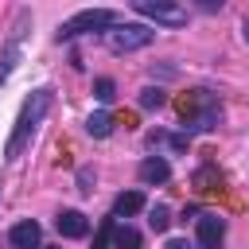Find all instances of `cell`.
<instances>
[{
  "label": "cell",
  "mask_w": 249,
  "mask_h": 249,
  "mask_svg": "<svg viewBox=\"0 0 249 249\" xmlns=\"http://www.w3.org/2000/svg\"><path fill=\"white\" fill-rule=\"evenodd\" d=\"M51 101H54V93L43 86V89H31V97L23 101V109H19V117H16V128H12V136H8V148H4V160L12 163V160H19V152L31 144V136H35V128L43 124V117L51 113Z\"/></svg>",
  "instance_id": "obj_1"
},
{
  "label": "cell",
  "mask_w": 249,
  "mask_h": 249,
  "mask_svg": "<svg viewBox=\"0 0 249 249\" xmlns=\"http://www.w3.org/2000/svg\"><path fill=\"white\" fill-rule=\"evenodd\" d=\"M121 23V16L113 8H82L78 16H70L62 27H58V43H70L78 35H105Z\"/></svg>",
  "instance_id": "obj_2"
},
{
  "label": "cell",
  "mask_w": 249,
  "mask_h": 249,
  "mask_svg": "<svg viewBox=\"0 0 249 249\" xmlns=\"http://www.w3.org/2000/svg\"><path fill=\"white\" fill-rule=\"evenodd\" d=\"M179 109H183V121H187V136H191V132H210V128L222 121V105H218V97H214L210 89L187 93Z\"/></svg>",
  "instance_id": "obj_3"
},
{
  "label": "cell",
  "mask_w": 249,
  "mask_h": 249,
  "mask_svg": "<svg viewBox=\"0 0 249 249\" xmlns=\"http://www.w3.org/2000/svg\"><path fill=\"white\" fill-rule=\"evenodd\" d=\"M156 39V31L148 23H117L113 31H105V43L113 54H128V51H140Z\"/></svg>",
  "instance_id": "obj_4"
},
{
  "label": "cell",
  "mask_w": 249,
  "mask_h": 249,
  "mask_svg": "<svg viewBox=\"0 0 249 249\" xmlns=\"http://www.w3.org/2000/svg\"><path fill=\"white\" fill-rule=\"evenodd\" d=\"M132 12L152 19V23H163V27H183L187 23V8L183 4H167V0H136Z\"/></svg>",
  "instance_id": "obj_5"
},
{
  "label": "cell",
  "mask_w": 249,
  "mask_h": 249,
  "mask_svg": "<svg viewBox=\"0 0 249 249\" xmlns=\"http://www.w3.org/2000/svg\"><path fill=\"white\" fill-rule=\"evenodd\" d=\"M222 241H226V218H218V214H198V245L202 249H222Z\"/></svg>",
  "instance_id": "obj_6"
},
{
  "label": "cell",
  "mask_w": 249,
  "mask_h": 249,
  "mask_svg": "<svg viewBox=\"0 0 249 249\" xmlns=\"http://www.w3.org/2000/svg\"><path fill=\"white\" fill-rule=\"evenodd\" d=\"M8 241H12L16 249H39V245H43V226H39V222H31V218H23V222H16V226H12Z\"/></svg>",
  "instance_id": "obj_7"
},
{
  "label": "cell",
  "mask_w": 249,
  "mask_h": 249,
  "mask_svg": "<svg viewBox=\"0 0 249 249\" xmlns=\"http://www.w3.org/2000/svg\"><path fill=\"white\" fill-rule=\"evenodd\" d=\"M140 183H148V187H156V183H167L171 179V163L163 160V156H148L144 163H140Z\"/></svg>",
  "instance_id": "obj_8"
},
{
  "label": "cell",
  "mask_w": 249,
  "mask_h": 249,
  "mask_svg": "<svg viewBox=\"0 0 249 249\" xmlns=\"http://www.w3.org/2000/svg\"><path fill=\"white\" fill-rule=\"evenodd\" d=\"M54 226H58V233H62V237H70V241H78V237H86V233H89V222H86V214H82V210H62Z\"/></svg>",
  "instance_id": "obj_9"
},
{
  "label": "cell",
  "mask_w": 249,
  "mask_h": 249,
  "mask_svg": "<svg viewBox=\"0 0 249 249\" xmlns=\"http://www.w3.org/2000/svg\"><path fill=\"white\" fill-rule=\"evenodd\" d=\"M144 210V195L140 191H121L117 198H113V218H132V214H140Z\"/></svg>",
  "instance_id": "obj_10"
},
{
  "label": "cell",
  "mask_w": 249,
  "mask_h": 249,
  "mask_svg": "<svg viewBox=\"0 0 249 249\" xmlns=\"http://www.w3.org/2000/svg\"><path fill=\"white\" fill-rule=\"evenodd\" d=\"M109 241H113V249H144V241H140V233L124 222V226H117L113 222V230H109Z\"/></svg>",
  "instance_id": "obj_11"
},
{
  "label": "cell",
  "mask_w": 249,
  "mask_h": 249,
  "mask_svg": "<svg viewBox=\"0 0 249 249\" xmlns=\"http://www.w3.org/2000/svg\"><path fill=\"white\" fill-rule=\"evenodd\" d=\"M86 132H89V136H97V140H101V136H109V132H113V113H105V109L89 113V117H86Z\"/></svg>",
  "instance_id": "obj_12"
},
{
  "label": "cell",
  "mask_w": 249,
  "mask_h": 249,
  "mask_svg": "<svg viewBox=\"0 0 249 249\" xmlns=\"http://www.w3.org/2000/svg\"><path fill=\"white\" fill-rule=\"evenodd\" d=\"M163 105H167L163 86H144L140 89V109H163Z\"/></svg>",
  "instance_id": "obj_13"
},
{
  "label": "cell",
  "mask_w": 249,
  "mask_h": 249,
  "mask_svg": "<svg viewBox=\"0 0 249 249\" xmlns=\"http://www.w3.org/2000/svg\"><path fill=\"white\" fill-rule=\"evenodd\" d=\"M148 226H152V230H156V233H163V230H167V226H171V210H167V206H163V202H156V206H152V210H148Z\"/></svg>",
  "instance_id": "obj_14"
},
{
  "label": "cell",
  "mask_w": 249,
  "mask_h": 249,
  "mask_svg": "<svg viewBox=\"0 0 249 249\" xmlns=\"http://www.w3.org/2000/svg\"><path fill=\"white\" fill-rule=\"evenodd\" d=\"M93 97H97L101 105H109V101L117 97V86H113V78H97V82H93Z\"/></svg>",
  "instance_id": "obj_15"
},
{
  "label": "cell",
  "mask_w": 249,
  "mask_h": 249,
  "mask_svg": "<svg viewBox=\"0 0 249 249\" xmlns=\"http://www.w3.org/2000/svg\"><path fill=\"white\" fill-rule=\"evenodd\" d=\"M93 179H97V171H93V167H78V191H82V195H89V191H93Z\"/></svg>",
  "instance_id": "obj_16"
},
{
  "label": "cell",
  "mask_w": 249,
  "mask_h": 249,
  "mask_svg": "<svg viewBox=\"0 0 249 249\" xmlns=\"http://www.w3.org/2000/svg\"><path fill=\"white\" fill-rule=\"evenodd\" d=\"M167 249H191L187 241H167Z\"/></svg>",
  "instance_id": "obj_17"
},
{
  "label": "cell",
  "mask_w": 249,
  "mask_h": 249,
  "mask_svg": "<svg viewBox=\"0 0 249 249\" xmlns=\"http://www.w3.org/2000/svg\"><path fill=\"white\" fill-rule=\"evenodd\" d=\"M39 249H43V245H39Z\"/></svg>",
  "instance_id": "obj_18"
}]
</instances>
